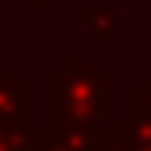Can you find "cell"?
Here are the masks:
<instances>
[{"label": "cell", "mask_w": 151, "mask_h": 151, "mask_svg": "<svg viewBox=\"0 0 151 151\" xmlns=\"http://www.w3.org/2000/svg\"><path fill=\"white\" fill-rule=\"evenodd\" d=\"M81 21H84L88 35L113 39L116 35V4H84L81 7Z\"/></svg>", "instance_id": "obj_5"}, {"label": "cell", "mask_w": 151, "mask_h": 151, "mask_svg": "<svg viewBox=\"0 0 151 151\" xmlns=\"http://www.w3.org/2000/svg\"><path fill=\"white\" fill-rule=\"evenodd\" d=\"M130 151H151V148H130Z\"/></svg>", "instance_id": "obj_10"}, {"label": "cell", "mask_w": 151, "mask_h": 151, "mask_svg": "<svg viewBox=\"0 0 151 151\" xmlns=\"http://www.w3.org/2000/svg\"><path fill=\"white\" fill-rule=\"evenodd\" d=\"M35 88L14 67H0V130H35Z\"/></svg>", "instance_id": "obj_2"}, {"label": "cell", "mask_w": 151, "mask_h": 151, "mask_svg": "<svg viewBox=\"0 0 151 151\" xmlns=\"http://www.w3.org/2000/svg\"><path fill=\"white\" fill-rule=\"evenodd\" d=\"M95 151H130V148H127V144H123V141L116 137L113 130H109V134L102 137V144H99V148H95Z\"/></svg>", "instance_id": "obj_8"}, {"label": "cell", "mask_w": 151, "mask_h": 151, "mask_svg": "<svg viewBox=\"0 0 151 151\" xmlns=\"http://www.w3.org/2000/svg\"><path fill=\"white\" fill-rule=\"evenodd\" d=\"M21 4H28V7H46L49 0H21Z\"/></svg>", "instance_id": "obj_9"}, {"label": "cell", "mask_w": 151, "mask_h": 151, "mask_svg": "<svg viewBox=\"0 0 151 151\" xmlns=\"http://www.w3.org/2000/svg\"><path fill=\"white\" fill-rule=\"evenodd\" d=\"M113 134L127 148H151V106L130 102V113L113 119Z\"/></svg>", "instance_id": "obj_4"}, {"label": "cell", "mask_w": 151, "mask_h": 151, "mask_svg": "<svg viewBox=\"0 0 151 151\" xmlns=\"http://www.w3.org/2000/svg\"><path fill=\"white\" fill-rule=\"evenodd\" d=\"M116 119V70L84 67V56L70 53L67 67L49 74V123L56 127H102Z\"/></svg>", "instance_id": "obj_1"}, {"label": "cell", "mask_w": 151, "mask_h": 151, "mask_svg": "<svg viewBox=\"0 0 151 151\" xmlns=\"http://www.w3.org/2000/svg\"><path fill=\"white\" fill-rule=\"evenodd\" d=\"M0 151H39V127L35 130H0Z\"/></svg>", "instance_id": "obj_6"}, {"label": "cell", "mask_w": 151, "mask_h": 151, "mask_svg": "<svg viewBox=\"0 0 151 151\" xmlns=\"http://www.w3.org/2000/svg\"><path fill=\"white\" fill-rule=\"evenodd\" d=\"M130 102H137V106H151V74L130 88Z\"/></svg>", "instance_id": "obj_7"}, {"label": "cell", "mask_w": 151, "mask_h": 151, "mask_svg": "<svg viewBox=\"0 0 151 151\" xmlns=\"http://www.w3.org/2000/svg\"><path fill=\"white\" fill-rule=\"evenodd\" d=\"M109 130L106 127H56L39 130V151H95Z\"/></svg>", "instance_id": "obj_3"}]
</instances>
